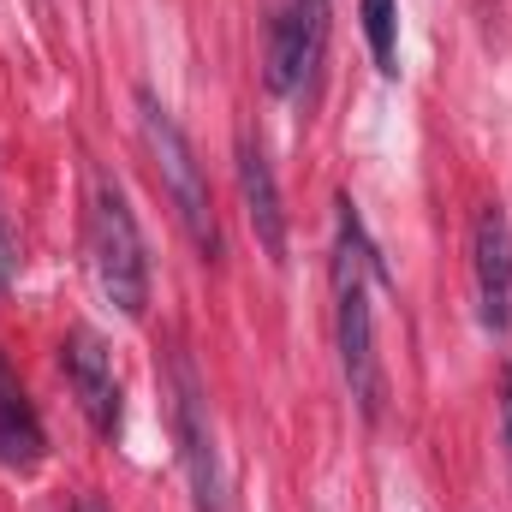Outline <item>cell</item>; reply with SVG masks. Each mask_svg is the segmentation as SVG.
I'll list each match as a JSON object with an SVG mask.
<instances>
[{
	"label": "cell",
	"mask_w": 512,
	"mask_h": 512,
	"mask_svg": "<svg viewBox=\"0 0 512 512\" xmlns=\"http://www.w3.org/2000/svg\"><path fill=\"white\" fill-rule=\"evenodd\" d=\"M370 280H387L382 251L370 245L358 203L340 191L334 197V334H340V376L364 423H382V358H376V310H370Z\"/></svg>",
	"instance_id": "1"
},
{
	"label": "cell",
	"mask_w": 512,
	"mask_h": 512,
	"mask_svg": "<svg viewBox=\"0 0 512 512\" xmlns=\"http://www.w3.org/2000/svg\"><path fill=\"white\" fill-rule=\"evenodd\" d=\"M137 126H143V149H149V161H155V179H161V191H167V203H173L185 239L197 245L203 262H221L227 239H221V215H215L209 173H203V161H197L185 126L161 108V96H155L149 84H137Z\"/></svg>",
	"instance_id": "2"
},
{
	"label": "cell",
	"mask_w": 512,
	"mask_h": 512,
	"mask_svg": "<svg viewBox=\"0 0 512 512\" xmlns=\"http://www.w3.org/2000/svg\"><path fill=\"white\" fill-rule=\"evenodd\" d=\"M167 417H173V441H179V465L191 483L197 512H233V483H227V459H221V429L209 411V387L197 376L191 352H167Z\"/></svg>",
	"instance_id": "3"
},
{
	"label": "cell",
	"mask_w": 512,
	"mask_h": 512,
	"mask_svg": "<svg viewBox=\"0 0 512 512\" xmlns=\"http://www.w3.org/2000/svg\"><path fill=\"white\" fill-rule=\"evenodd\" d=\"M90 256H96L102 298L137 322L149 310V251H143V227L131 215L126 185L114 173L90 179Z\"/></svg>",
	"instance_id": "4"
},
{
	"label": "cell",
	"mask_w": 512,
	"mask_h": 512,
	"mask_svg": "<svg viewBox=\"0 0 512 512\" xmlns=\"http://www.w3.org/2000/svg\"><path fill=\"white\" fill-rule=\"evenodd\" d=\"M322 54H328V0H286V12H274L268 24V60H262L268 90L310 96Z\"/></svg>",
	"instance_id": "5"
},
{
	"label": "cell",
	"mask_w": 512,
	"mask_h": 512,
	"mask_svg": "<svg viewBox=\"0 0 512 512\" xmlns=\"http://www.w3.org/2000/svg\"><path fill=\"white\" fill-rule=\"evenodd\" d=\"M60 370H66V387H72L84 423L102 441H120V429H126V393H120V376H114L108 340L96 328H72L60 340Z\"/></svg>",
	"instance_id": "6"
},
{
	"label": "cell",
	"mask_w": 512,
	"mask_h": 512,
	"mask_svg": "<svg viewBox=\"0 0 512 512\" xmlns=\"http://www.w3.org/2000/svg\"><path fill=\"white\" fill-rule=\"evenodd\" d=\"M471 280H477V316L489 334L512 328V221L501 203L477 209L471 227Z\"/></svg>",
	"instance_id": "7"
},
{
	"label": "cell",
	"mask_w": 512,
	"mask_h": 512,
	"mask_svg": "<svg viewBox=\"0 0 512 512\" xmlns=\"http://www.w3.org/2000/svg\"><path fill=\"white\" fill-rule=\"evenodd\" d=\"M233 161H239V197H245V221H251V233H256V245H262V256L280 268V262H286V203H280V179H274V161H268L262 137L239 131V149H233Z\"/></svg>",
	"instance_id": "8"
},
{
	"label": "cell",
	"mask_w": 512,
	"mask_h": 512,
	"mask_svg": "<svg viewBox=\"0 0 512 512\" xmlns=\"http://www.w3.org/2000/svg\"><path fill=\"white\" fill-rule=\"evenodd\" d=\"M42 453H48V429H42L30 393L18 387V376L0 358V465L30 471V465H42Z\"/></svg>",
	"instance_id": "9"
},
{
	"label": "cell",
	"mask_w": 512,
	"mask_h": 512,
	"mask_svg": "<svg viewBox=\"0 0 512 512\" xmlns=\"http://www.w3.org/2000/svg\"><path fill=\"white\" fill-rule=\"evenodd\" d=\"M358 18H364V42H370L376 72L393 78L399 72V0H364Z\"/></svg>",
	"instance_id": "10"
},
{
	"label": "cell",
	"mask_w": 512,
	"mask_h": 512,
	"mask_svg": "<svg viewBox=\"0 0 512 512\" xmlns=\"http://www.w3.org/2000/svg\"><path fill=\"white\" fill-rule=\"evenodd\" d=\"M12 280H18V239H12V221L0 209V286H12Z\"/></svg>",
	"instance_id": "11"
},
{
	"label": "cell",
	"mask_w": 512,
	"mask_h": 512,
	"mask_svg": "<svg viewBox=\"0 0 512 512\" xmlns=\"http://www.w3.org/2000/svg\"><path fill=\"white\" fill-rule=\"evenodd\" d=\"M501 447H507V471H512V364L501 370Z\"/></svg>",
	"instance_id": "12"
},
{
	"label": "cell",
	"mask_w": 512,
	"mask_h": 512,
	"mask_svg": "<svg viewBox=\"0 0 512 512\" xmlns=\"http://www.w3.org/2000/svg\"><path fill=\"white\" fill-rule=\"evenodd\" d=\"M72 512H108V507H102L96 495H78V507H72Z\"/></svg>",
	"instance_id": "13"
}]
</instances>
